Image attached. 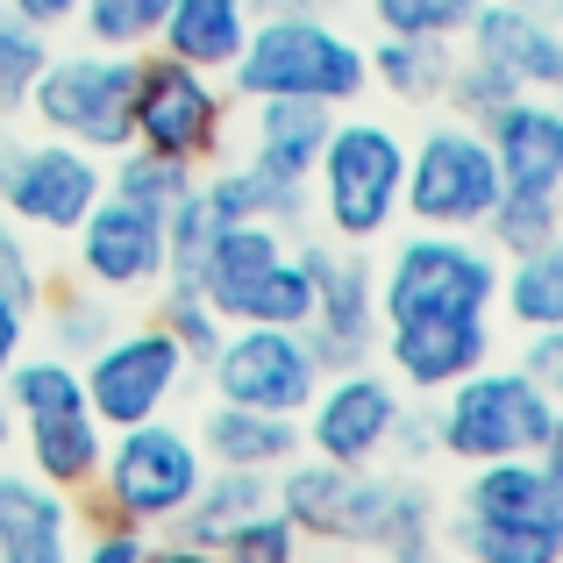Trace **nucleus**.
I'll use <instances>...</instances> for the list:
<instances>
[{"instance_id":"obj_28","label":"nucleus","mask_w":563,"mask_h":563,"mask_svg":"<svg viewBox=\"0 0 563 563\" xmlns=\"http://www.w3.org/2000/svg\"><path fill=\"white\" fill-rule=\"evenodd\" d=\"M499 300H507L514 329H563V243L528 250V257H499Z\"/></svg>"},{"instance_id":"obj_4","label":"nucleus","mask_w":563,"mask_h":563,"mask_svg":"<svg viewBox=\"0 0 563 563\" xmlns=\"http://www.w3.org/2000/svg\"><path fill=\"white\" fill-rule=\"evenodd\" d=\"M399 179H407V143L372 114H350V122H329V143H321L314 172H307V200L329 221L335 243L364 250L378 235H393Z\"/></svg>"},{"instance_id":"obj_19","label":"nucleus","mask_w":563,"mask_h":563,"mask_svg":"<svg viewBox=\"0 0 563 563\" xmlns=\"http://www.w3.org/2000/svg\"><path fill=\"white\" fill-rule=\"evenodd\" d=\"M464 493L456 514L478 521H521V528H563V442L536 456H493V464H464Z\"/></svg>"},{"instance_id":"obj_20","label":"nucleus","mask_w":563,"mask_h":563,"mask_svg":"<svg viewBox=\"0 0 563 563\" xmlns=\"http://www.w3.org/2000/svg\"><path fill=\"white\" fill-rule=\"evenodd\" d=\"M485 143L507 192H563V114L550 93H514L485 114Z\"/></svg>"},{"instance_id":"obj_25","label":"nucleus","mask_w":563,"mask_h":563,"mask_svg":"<svg viewBox=\"0 0 563 563\" xmlns=\"http://www.w3.org/2000/svg\"><path fill=\"white\" fill-rule=\"evenodd\" d=\"M329 122L335 108H321V100H250V157L272 165L278 179L307 186L321 143H329Z\"/></svg>"},{"instance_id":"obj_6","label":"nucleus","mask_w":563,"mask_h":563,"mask_svg":"<svg viewBox=\"0 0 563 563\" xmlns=\"http://www.w3.org/2000/svg\"><path fill=\"white\" fill-rule=\"evenodd\" d=\"M136 57L143 51H51V65L29 86V108L43 136L79 143L93 157L129 151V108H136Z\"/></svg>"},{"instance_id":"obj_30","label":"nucleus","mask_w":563,"mask_h":563,"mask_svg":"<svg viewBox=\"0 0 563 563\" xmlns=\"http://www.w3.org/2000/svg\"><path fill=\"white\" fill-rule=\"evenodd\" d=\"M478 235L499 257H528V250L563 243V192H507L499 186V200H493V214H485Z\"/></svg>"},{"instance_id":"obj_16","label":"nucleus","mask_w":563,"mask_h":563,"mask_svg":"<svg viewBox=\"0 0 563 563\" xmlns=\"http://www.w3.org/2000/svg\"><path fill=\"white\" fill-rule=\"evenodd\" d=\"M71 264H79V286L108 292V300L151 292L165 278V221L100 192L79 214V229H71Z\"/></svg>"},{"instance_id":"obj_7","label":"nucleus","mask_w":563,"mask_h":563,"mask_svg":"<svg viewBox=\"0 0 563 563\" xmlns=\"http://www.w3.org/2000/svg\"><path fill=\"white\" fill-rule=\"evenodd\" d=\"M229 122H235V93L221 86V71H200L165 51L136 57V108H129V143L136 151L207 172L229 151Z\"/></svg>"},{"instance_id":"obj_21","label":"nucleus","mask_w":563,"mask_h":563,"mask_svg":"<svg viewBox=\"0 0 563 563\" xmlns=\"http://www.w3.org/2000/svg\"><path fill=\"white\" fill-rule=\"evenodd\" d=\"M79 507L29 464H0V563H71Z\"/></svg>"},{"instance_id":"obj_2","label":"nucleus","mask_w":563,"mask_h":563,"mask_svg":"<svg viewBox=\"0 0 563 563\" xmlns=\"http://www.w3.org/2000/svg\"><path fill=\"white\" fill-rule=\"evenodd\" d=\"M428 421H435V456H450V464L536 456L563 435L556 385H536L521 364H478L456 385H442Z\"/></svg>"},{"instance_id":"obj_32","label":"nucleus","mask_w":563,"mask_h":563,"mask_svg":"<svg viewBox=\"0 0 563 563\" xmlns=\"http://www.w3.org/2000/svg\"><path fill=\"white\" fill-rule=\"evenodd\" d=\"M372 550L393 563H435L442 556V514L421 485H407V478L393 485V507H385V528H378Z\"/></svg>"},{"instance_id":"obj_15","label":"nucleus","mask_w":563,"mask_h":563,"mask_svg":"<svg viewBox=\"0 0 563 563\" xmlns=\"http://www.w3.org/2000/svg\"><path fill=\"white\" fill-rule=\"evenodd\" d=\"M399 413H407V393L393 372H372V364L321 372L314 399L300 407V450L329 456V464H378Z\"/></svg>"},{"instance_id":"obj_37","label":"nucleus","mask_w":563,"mask_h":563,"mask_svg":"<svg viewBox=\"0 0 563 563\" xmlns=\"http://www.w3.org/2000/svg\"><path fill=\"white\" fill-rule=\"evenodd\" d=\"M214 556L221 563H300V528L264 499L257 514H243V521L214 542Z\"/></svg>"},{"instance_id":"obj_5","label":"nucleus","mask_w":563,"mask_h":563,"mask_svg":"<svg viewBox=\"0 0 563 563\" xmlns=\"http://www.w3.org/2000/svg\"><path fill=\"white\" fill-rule=\"evenodd\" d=\"M200 478H207L200 435H186L165 413H151V421L108 428V450H100V471H93V499L114 521H136L151 536H165L186 514V499L200 493Z\"/></svg>"},{"instance_id":"obj_43","label":"nucleus","mask_w":563,"mask_h":563,"mask_svg":"<svg viewBox=\"0 0 563 563\" xmlns=\"http://www.w3.org/2000/svg\"><path fill=\"white\" fill-rule=\"evenodd\" d=\"M29 335H36V314H29V307H14L8 292H0V378L29 357Z\"/></svg>"},{"instance_id":"obj_11","label":"nucleus","mask_w":563,"mask_h":563,"mask_svg":"<svg viewBox=\"0 0 563 563\" xmlns=\"http://www.w3.org/2000/svg\"><path fill=\"white\" fill-rule=\"evenodd\" d=\"M186 372H192V357L165 321H136L122 335H100L79 357V385H86V407L100 413V428H129V421L165 413L179 399Z\"/></svg>"},{"instance_id":"obj_34","label":"nucleus","mask_w":563,"mask_h":563,"mask_svg":"<svg viewBox=\"0 0 563 563\" xmlns=\"http://www.w3.org/2000/svg\"><path fill=\"white\" fill-rule=\"evenodd\" d=\"M165 8L172 0H79L71 22H79L86 43H100V51H151Z\"/></svg>"},{"instance_id":"obj_33","label":"nucleus","mask_w":563,"mask_h":563,"mask_svg":"<svg viewBox=\"0 0 563 563\" xmlns=\"http://www.w3.org/2000/svg\"><path fill=\"white\" fill-rule=\"evenodd\" d=\"M36 314H43V329H51V350L71 357V364L114 329V321H108V292H93V286H51L36 300Z\"/></svg>"},{"instance_id":"obj_48","label":"nucleus","mask_w":563,"mask_h":563,"mask_svg":"<svg viewBox=\"0 0 563 563\" xmlns=\"http://www.w3.org/2000/svg\"><path fill=\"white\" fill-rule=\"evenodd\" d=\"M521 8H550V0H521Z\"/></svg>"},{"instance_id":"obj_27","label":"nucleus","mask_w":563,"mask_h":563,"mask_svg":"<svg viewBox=\"0 0 563 563\" xmlns=\"http://www.w3.org/2000/svg\"><path fill=\"white\" fill-rule=\"evenodd\" d=\"M264 499H272V478L264 471H229V464H207V478H200V493L186 499V514L172 521V536H186V542H200V550H214L221 536H229L243 514H257Z\"/></svg>"},{"instance_id":"obj_3","label":"nucleus","mask_w":563,"mask_h":563,"mask_svg":"<svg viewBox=\"0 0 563 563\" xmlns=\"http://www.w3.org/2000/svg\"><path fill=\"white\" fill-rule=\"evenodd\" d=\"M14 407V442H22L29 471L57 493H93V471H100V450H108V428L100 413L86 407V385H79V364L43 350V357H22L8 378H0Z\"/></svg>"},{"instance_id":"obj_26","label":"nucleus","mask_w":563,"mask_h":563,"mask_svg":"<svg viewBox=\"0 0 563 563\" xmlns=\"http://www.w3.org/2000/svg\"><path fill=\"white\" fill-rule=\"evenodd\" d=\"M450 65H456V51L442 36H378V43H364V79L385 86L393 100H413V108L442 100Z\"/></svg>"},{"instance_id":"obj_18","label":"nucleus","mask_w":563,"mask_h":563,"mask_svg":"<svg viewBox=\"0 0 563 563\" xmlns=\"http://www.w3.org/2000/svg\"><path fill=\"white\" fill-rule=\"evenodd\" d=\"M471 65L499 71L514 93H556L563 86V36L550 29V8H521V0H478L464 22Z\"/></svg>"},{"instance_id":"obj_1","label":"nucleus","mask_w":563,"mask_h":563,"mask_svg":"<svg viewBox=\"0 0 563 563\" xmlns=\"http://www.w3.org/2000/svg\"><path fill=\"white\" fill-rule=\"evenodd\" d=\"M221 79L235 100H321V108H350L372 86L364 43L329 14H257Z\"/></svg>"},{"instance_id":"obj_14","label":"nucleus","mask_w":563,"mask_h":563,"mask_svg":"<svg viewBox=\"0 0 563 563\" xmlns=\"http://www.w3.org/2000/svg\"><path fill=\"white\" fill-rule=\"evenodd\" d=\"M200 372L214 385V399L264 407V413H300L307 399H314V385H321V357H314V343H307V329L235 321Z\"/></svg>"},{"instance_id":"obj_42","label":"nucleus","mask_w":563,"mask_h":563,"mask_svg":"<svg viewBox=\"0 0 563 563\" xmlns=\"http://www.w3.org/2000/svg\"><path fill=\"white\" fill-rule=\"evenodd\" d=\"M514 364H521L536 385H563V329H536V335H528V350H521Z\"/></svg>"},{"instance_id":"obj_22","label":"nucleus","mask_w":563,"mask_h":563,"mask_svg":"<svg viewBox=\"0 0 563 563\" xmlns=\"http://www.w3.org/2000/svg\"><path fill=\"white\" fill-rule=\"evenodd\" d=\"M200 450H207V464L264 471V478H272L286 456H300V413H264V407L214 399L207 421H200Z\"/></svg>"},{"instance_id":"obj_44","label":"nucleus","mask_w":563,"mask_h":563,"mask_svg":"<svg viewBox=\"0 0 563 563\" xmlns=\"http://www.w3.org/2000/svg\"><path fill=\"white\" fill-rule=\"evenodd\" d=\"M8 14H22L29 29H43V36H57V29H71V14H79V0H0Z\"/></svg>"},{"instance_id":"obj_40","label":"nucleus","mask_w":563,"mask_h":563,"mask_svg":"<svg viewBox=\"0 0 563 563\" xmlns=\"http://www.w3.org/2000/svg\"><path fill=\"white\" fill-rule=\"evenodd\" d=\"M143 542H151V528L114 521V514H93L86 542L71 536V563H136V556H143Z\"/></svg>"},{"instance_id":"obj_41","label":"nucleus","mask_w":563,"mask_h":563,"mask_svg":"<svg viewBox=\"0 0 563 563\" xmlns=\"http://www.w3.org/2000/svg\"><path fill=\"white\" fill-rule=\"evenodd\" d=\"M385 456H399V464H428V456H435V421H428L421 407H407L399 428H393V442H385Z\"/></svg>"},{"instance_id":"obj_9","label":"nucleus","mask_w":563,"mask_h":563,"mask_svg":"<svg viewBox=\"0 0 563 563\" xmlns=\"http://www.w3.org/2000/svg\"><path fill=\"white\" fill-rule=\"evenodd\" d=\"M499 200V165L478 122H435L407 151V179H399V214L413 229H456L478 235Z\"/></svg>"},{"instance_id":"obj_36","label":"nucleus","mask_w":563,"mask_h":563,"mask_svg":"<svg viewBox=\"0 0 563 563\" xmlns=\"http://www.w3.org/2000/svg\"><path fill=\"white\" fill-rule=\"evenodd\" d=\"M43 65H51V36L29 29L22 14L0 8V114H22L29 108V86H36Z\"/></svg>"},{"instance_id":"obj_10","label":"nucleus","mask_w":563,"mask_h":563,"mask_svg":"<svg viewBox=\"0 0 563 563\" xmlns=\"http://www.w3.org/2000/svg\"><path fill=\"white\" fill-rule=\"evenodd\" d=\"M393 485L372 464H329V456L300 450L272 471V507L300 528V542H350V550H372L385 507H393Z\"/></svg>"},{"instance_id":"obj_24","label":"nucleus","mask_w":563,"mask_h":563,"mask_svg":"<svg viewBox=\"0 0 563 563\" xmlns=\"http://www.w3.org/2000/svg\"><path fill=\"white\" fill-rule=\"evenodd\" d=\"M250 22H257L250 0H172L151 51L186 57V65H200V71H229V57L243 51Z\"/></svg>"},{"instance_id":"obj_35","label":"nucleus","mask_w":563,"mask_h":563,"mask_svg":"<svg viewBox=\"0 0 563 563\" xmlns=\"http://www.w3.org/2000/svg\"><path fill=\"white\" fill-rule=\"evenodd\" d=\"M157 286H165V300H157V321H165V329L179 335V350L192 357V372H200V364L221 350L229 321H221L214 307H207V292L192 286V278H157Z\"/></svg>"},{"instance_id":"obj_45","label":"nucleus","mask_w":563,"mask_h":563,"mask_svg":"<svg viewBox=\"0 0 563 563\" xmlns=\"http://www.w3.org/2000/svg\"><path fill=\"white\" fill-rule=\"evenodd\" d=\"M136 563H221L214 550H200V542H186V536H172V528H165V542H143V556Z\"/></svg>"},{"instance_id":"obj_23","label":"nucleus","mask_w":563,"mask_h":563,"mask_svg":"<svg viewBox=\"0 0 563 563\" xmlns=\"http://www.w3.org/2000/svg\"><path fill=\"white\" fill-rule=\"evenodd\" d=\"M200 200H207L214 221H278V229H292V221L307 214V186L278 179L257 157H235V165L214 157V165L200 172Z\"/></svg>"},{"instance_id":"obj_31","label":"nucleus","mask_w":563,"mask_h":563,"mask_svg":"<svg viewBox=\"0 0 563 563\" xmlns=\"http://www.w3.org/2000/svg\"><path fill=\"white\" fill-rule=\"evenodd\" d=\"M192 186H200V172H192V165H172V157L136 151V143H129V151H114V172H108V192H114V200L143 207V214H157V221H165Z\"/></svg>"},{"instance_id":"obj_8","label":"nucleus","mask_w":563,"mask_h":563,"mask_svg":"<svg viewBox=\"0 0 563 563\" xmlns=\"http://www.w3.org/2000/svg\"><path fill=\"white\" fill-rule=\"evenodd\" d=\"M493 307H499V250L485 235L413 229L393 243V264L378 272V321L493 314Z\"/></svg>"},{"instance_id":"obj_47","label":"nucleus","mask_w":563,"mask_h":563,"mask_svg":"<svg viewBox=\"0 0 563 563\" xmlns=\"http://www.w3.org/2000/svg\"><path fill=\"white\" fill-rule=\"evenodd\" d=\"M14 450V407H8V393H0V456Z\"/></svg>"},{"instance_id":"obj_39","label":"nucleus","mask_w":563,"mask_h":563,"mask_svg":"<svg viewBox=\"0 0 563 563\" xmlns=\"http://www.w3.org/2000/svg\"><path fill=\"white\" fill-rule=\"evenodd\" d=\"M0 292H8L14 307H29V314H36V300L51 292L43 257L29 250V229H22V221H0Z\"/></svg>"},{"instance_id":"obj_13","label":"nucleus","mask_w":563,"mask_h":563,"mask_svg":"<svg viewBox=\"0 0 563 563\" xmlns=\"http://www.w3.org/2000/svg\"><path fill=\"white\" fill-rule=\"evenodd\" d=\"M307 343H314L321 372H343V364H372L378 350V264H364L357 243H307Z\"/></svg>"},{"instance_id":"obj_29","label":"nucleus","mask_w":563,"mask_h":563,"mask_svg":"<svg viewBox=\"0 0 563 563\" xmlns=\"http://www.w3.org/2000/svg\"><path fill=\"white\" fill-rule=\"evenodd\" d=\"M450 542H456L464 563H563V528H521V521L450 514Z\"/></svg>"},{"instance_id":"obj_17","label":"nucleus","mask_w":563,"mask_h":563,"mask_svg":"<svg viewBox=\"0 0 563 563\" xmlns=\"http://www.w3.org/2000/svg\"><path fill=\"white\" fill-rule=\"evenodd\" d=\"M378 350L393 364L399 393L435 399L442 385H456L464 372L493 364V314H407V321H378Z\"/></svg>"},{"instance_id":"obj_12","label":"nucleus","mask_w":563,"mask_h":563,"mask_svg":"<svg viewBox=\"0 0 563 563\" xmlns=\"http://www.w3.org/2000/svg\"><path fill=\"white\" fill-rule=\"evenodd\" d=\"M108 192V165L79 143H0V214L29 235H71L79 214Z\"/></svg>"},{"instance_id":"obj_38","label":"nucleus","mask_w":563,"mask_h":563,"mask_svg":"<svg viewBox=\"0 0 563 563\" xmlns=\"http://www.w3.org/2000/svg\"><path fill=\"white\" fill-rule=\"evenodd\" d=\"M478 0H364V14L378 22V36H442L456 43Z\"/></svg>"},{"instance_id":"obj_46","label":"nucleus","mask_w":563,"mask_h":563,"mask_svg":"<svg viewBox=\"0 0 563 563\" xmlns=\"http://www.w3.org/2000/svg\"><path fill=\"white\" fill-rule=\"evenodd\" d=\"M335 0H250V14H329Z\"/></svg>"}]
</instances>
